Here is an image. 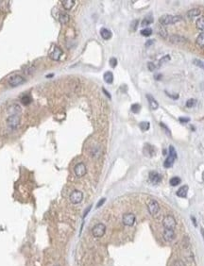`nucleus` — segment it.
Wrapping results in <instances>:
<instances>
[{
	"mask_svg": "<svg viewBox=\"0 0 204 266\" xmlns=\"http://www.w3.org/2000/svg\"><path fill=\"white\" fill-rule=\"evenodd\" d=\"M182 20L180 16H173L170 14H163L159 18V23L162 26H168L172 24H176L179 21Z\"/></svg>",
	"mask_w": 204,
	"mask_h": 266,
	"instance_id": "obj_1",
	"label": "nucleus"
},
{
	"mask_svg": "<svg viewBox=\"0 0 204 266\" xmlns=\"http://www.w3.org/2000/svg\"><path fill=\"white\" fill-rule=\"evenodd\" d=\"M176 158H177V154H176L175 148L172 146V145H170L169 146V155H168V157L166 158V160L164 161L163 166L166 167V168L172 167V166H173V164H174V161H175V159Z\"/></svg>",
	"mask_w": 204,
	"mask_h": 266,
	"instance_id": "obj_2",
	"label": "nucleus"
},
{
	"mask_svg": "<svg viewBox=\"0 0 204 266\" xmlns=\"http://www.w3.org/2000/svg\"><path fill=\"white\" fill-rule=\"evenodd\" d=\"M105 232H106V225L102 223L97 224L92 229V234H93V236L96 238H101L102 236H104Z\"/></svg>",
	"mask_w": 204,
	"mask_h": 266,
	"instance_id": "obj_3",
	"label": "nucleus"
},
{
	"mask_svg": "<svg viewBox=\"0 0 204 266\" xmlns=\"http://www.w3.org/2000/svg\"><path fill=\"white\" fill-rule=\"evenodd\" d=\"M176 219L172 215H166L163 220V225L164 229H174L176 228Z\"/></svg>",
	"mask_w": 204,
	"mask_h": 266,
	"instance_id": "obj_4",
	"label": "nucleus"
},
{
	"mask_svg": "<svg viewBox=\"0 0 204 266\" xmlns=\"http://www.w3.org/2000/svg\"><path fill=\"white\" fill-rule=\"evenodd\" d=\"M20 124L19 115H10L7 118V125L11 129H15Z\"/></svg>",
	"mask_w": 204,
	"mask_h": 266,
	"instance_id": "obj_5",
	"label": "nucleus"
},
{
	"mask_svg": "<svg viewBox=\"0 0 204 266\" xmlns=\"http://www.w3.org/2000/svg\"><path fill=\"white\" fill-rule=\"evenodd\" d=\"M26 81V79L24 76H22L21 75H14V76H12L9 80H8V82H9V84L11 86H12V87H16V86H19L21 84H23Z\"/></svg>",
	"mask_w": 204,
	"mask_h": 266,
	"instance_id": "obj_6",
	"label": "nucleus"
},
{
	"mask_svg": "<svg viewBox=\"0 0 204 266\" xmlns=\"http://www.w3.org/2000/svg\"><path fill=\"white\" fill-rule=\"evenodd\" d=\"M62 54H64V52H62L61 48L59 47V46H57V45H54L52 47V49L50 50V52H49V57H50L51 60L57 61V60H59L61 59V57L62 56Z\"/></svg>",
	"mask_w": 204,
	"mask_h": 266,
	"instance_id": "obj_7",
	"label": "nucleus"
},
{
	"mask_svg": "<svg viewBox=\"0 0 204 266\" xmlns=\"http://www.w3.org/2000/svg\"><path fill=\"white\" fill-rule=\"evenodd\" d=\"M135 215L131 213V212H128V213H125L122 217V222L125 225L127 226H132L133 225H134L135 223Z\"/></svg>",
	"mask_w": 204,
	"mask_h": 266,
	"instance_id": "obj_8",
	"label": "nucleus"
},
{
	"mask_svg": "<svg viewBox=\"0 0 204 266\" xmlns=\"http://www.w3.org/2000/svg\"><path fill=\"white\" fill-rule=\"evenodd\" d=\"M70 201H71L73 204H80L83 199V193L81 191H74L70 194Z\"/></svg>",
	"mask_w": 204,
	"mask_h": 266,
	"instance_id": "obj_9",
	"label": "nucleus"
},
{
	"mask_svg": "<svg viewBox=\"0 0 204 266\" xmlns=\"http://www.w3.org/2000/svg\"><path fill=\"white\" fill-rule=\"evenodd\" d=\"M74 172H75V175L77 177H81L83 176L86 175V172H87V169H86V166L85 164L82 163V162H80L77 163V165L75 166L74 168Z\"/></svg>",
	"mask_w": 204,
	"mask_h": 266,
	"instance_id": "obj_10",
	"label": "nucleus"
},
{
	"mask_svg": "<svg viewBox=\"0 0 204 266\" xmlns=\"http://www.w3.org/2000/svg\"><path fill=\"white\" fill-rule=\"evenodd\" d=\"M147 209H148V212H150V213L151 215H156L157 213L159 212V209H160L159 203L157 202L156 200H151L147 205Z\"/></svg>",
	"mask_w": 204,
	"mask_h": 266,
	"instance_id": "obj_11",
	"label": "nucleus"
},
{
	"mask_svg": "<svg viewBox=\"0 0 204 266\" xmlns=\"http://www.w3.org/2000/svg\"><path fill=\"white\" fill-rule=\"evenodd\" d=\"M163 239L166 240V242H171L175 239V232L174 229H164L163 232Z\"/></svg>",
	"mask_w": 204,
	"mask_h": 266,
	"instance_id": "obj_12",
	"label": "nucleus"
},
{
	"mask_svg": "<svg viewBox=\"0 0 204 266\" xmlns=\"http://www.w3.org/2000/svg\"><path fill=\"white\" fill-rule=\"evenodd\" d=\"M143 152H144V155L147 156V157H152L155 153V148L150 144H146L143 148Z\"/></svg>",
	"mask_w": 204,
	"mask_h": 266,
	"instance_id": "obj_13",
	"label": "nucleus"
},
{
	"mask_svg": "<svg viewBox=\"0 0 204 266\" xmlns=\"http://www.w3.org/2000/svg\"><path fill=\"white\" fill-rule=\"evenodd\" d=\"M150 180L153 184H158L162 180V177H161V175L159 173H157V172L153 171V172H150Z\"/></svg>",
	"mask_w": 204,
	"mask_h": 266,
	"instance_id": "obj_14",
	"label": "nucleus"
},
{
	"mask_svg": "<svg viewBox=\"0 0 204 266\" xmlns=\"http://www.w3.org/2000/svg\"><path fill=\"white\" fill-rule=\"evenodd\" d=\"M146 99H147V101H148V104H150V109H157L159 108V104H158V102H157V101L155 100V98L152 96H150V95H146Z\"/></svg>",
	"mask_w": 204,
	"mask_h": 266,
	"instance_id": "obj_15",
	"label": "nucleus"
},
{
	"mask_svg": "<svg viewBox=\"0 0 204 266\" xmlns=\"http://www.w3.org/2000/svg\"><path fill=\"white\" fill-rule=\"evenodd\" d=\"M8 112H10L11 115H18L21 112V108L18 104H13L12 106L9 108Z\"/></svg>",
	"mask_w": 204,
	"mask_h": 266,
	"instance_id": "obj_16",
	"label": "nucleus"
},
{
	"mask_svg": "<svg viewBox=\"0 0 204 266\" xmlns=\"http://www.w3.org/2000/svg\"><path fill=\"white\" fill-rule=\"evenodd\" d=\"M69 15L66 13V12H64V11H61L59 13V21L61 25H66L67 23L69 22Z\"/></svg>",
	"mask_w": 204,
	"mask_h": 266,
	"instance_id": "obj_17",
	"label": "nucleus"
},
{
	"mask_svg": "<svg viewBox=\"0 0 204 266\" xmlns=\"http://www.w3.org/2000/svg\"><path fill=\"white\" fill-rule=\"evenodd\" d=\"M187 193H188V186L187 185L180 187L177 191V195L179 197H182V198H185L187 196Z\"/></svg>",
	"mask_w": 204,
	"mask_h": 266,
	"instance_id": "obj_18",
	"label": "nucleus"
},
{
	"mask_svg": "<svg viewBox=\"0 0 204 266\" xmlns=\"http://www.w3.org/2000/svg\"><path fill=\"white\" fill-rule=\"evenodd\" d=\"M75 2H76L75 0H62V1H61V5H62V7L64 8V10L69 11V10H71L72 8L74 7Z\"/></svg>",
	"mask_w": 204,
	"mask_h": 266,
	"instance_id": "obj_19",
	"label": "nucleus"
},
{
	"mask_svg": "<svg viewBox=\"0 0 204 266\" xmlns=\"http://www.w3.org/2000/svg\"><path fill=\"white\" fill-rule=\"evenodd\" d=\"M100 35L101 37L104 39V40H110L112 38L113 34L108 28H101L100 29Z\"/></svg>",
	"mask_w": 204,
	"mask_h": 266,
	"instance_id": "obj_20",
	"label": "nucleus"
},
{
	"mask_svg": "<svg viewBox=\"0 0 204 266\" xmlns=\"http://www.w3.org/2000/svg\"><path fill=\"white\" fill-rule=\"evenodd\" d=\"M170 42L172 44H183L185 42L184 38H183L182 36H179V35H172L170 37Z\"/></svg>",
	"mask_w": 204,
	"mask_h": 266,
	"instance_id": "obj_21",
	"label": "nucleus"
},
{
	"mask_svg": "<svg viewBox=\"0 0 204 266\" xmlns=\"http://www.w3.org/2000/svg\"><path fill=\"white\" fill-rule=\"evenodd\" d=\"M199 14H200V10H199V9H192L189 11H187V17L190 18V19H193L195 17H198Z\"/></svg>",
	"mask_w": 204,
	"mask_h": 266,
	"instance_id": "obj_22",
	"label": "nucleus"
},
{
	"mask_svg": "<svg viewBox=\"0 0 204 266\" xmlns=\"http://www.w3.org/2000/svg\"><path fill=\"white\" fill-rule=\"evenodd\" d=\"M103 77H104L105 82L108 83V84H112L113 81H114V75H113L112 72H110V71L106 72V73L104 74Z\"/></svg>",
	"mask_w": 204,
	"mask_h": 266,
	"instance_id": "obj_23",
	"label": "nucleus"
},
{
	"mask_svg": "<svg viewBox=\"0 0 204 266\" xmlns=\"http://www.w3.org/2000/svg\"><path fill=\"white\" fill-rule=\"evenodd\" d=\"M157 29H158V33L163 37V38H166V35H167V32H166V28H163V26H162L161 24L157 27Z\"/></svg>",
	"mask_w": 204,
	"mask_h": 266,
	"instance_id": "obj_24",
	"label": "nucleus"
},
{
	"mask_svg": "<svg viewBox=\"0 0 204 266\" xmlns=\"http://www.w3.org/2000/svg\"><path fill=\"white\" fill-rule=\"evenodd\" d=\"M197 44L200 47H204V32L200 33L197 38Z\"/></svg>",
	"mask_w": 204,
	"mask_h": 266,
	"instance_id": "obj_25",
	"label": "nucleus"
},
{
	"mask_svg": "<svg viewBox=\"0 0 204 266\" xmlns=\"http://www.w3.org/2000/svg\"><path fill=\"white\" fill-rule=\"evenodd\" d=\"M152 22H153V17H151V16H146L142 21V24H141V25H142L143 27H146L148 25H150Z\"/></svg>",
	"mask_w": 204,
	"mask_h": 266,
	"instance_id": "obj_26",
	"label": "nucleus"
},
{
	"mask_svg": "<svg viewBox=\"0 0 204 266\" xmlns=\"http://www.w3.org/2000/svg\"><path fill=\"white\" fill-rule=\"evenodd\" d=\"M196 25H197V28L200 30H204V16L200 17L198 19L197 23H196Z\"/></svg>",
	"mask_w": 204,
	"mask_h": 266,
	"instance_id": "obj_27",
	"label": "nucleus"
},
{
	"mask_svg": "<svg viewBox=\"0 0 204 266\" xmlns=\"http://www.w3.org/2000/svg\"><path fill=\"white\" fill-rule=\"evenodd\" d=\"M21 102H22V104H24V105H28L31 102V98H30V96L28 95H25V96H23L21 97Z\"/></svg>",
	"mask_w": 204,
	"mask_h": 266,
	"instance_id": "obj_28",
	"label": "nucleus"
},
{
	"mask_svg": "<svg viewBox=\"0 0 204 266\" xmlns=\"http://www.w3.org/2000/svg\"><path fill=\"white\" fill-rule=\"evenodd\" d=\"M180 181H182V180H180L179 177H172L170 180H169V183H170L171 186H177V185H179L180 183Z\"/></svg>",
	"mask_w": 204,
	"mask_h": 266,
	"instance_id": "obj_29",
	"label": "nucleus"
},
{
	"mask_svg": "<svg viewBox=\"0 0 204 266\" xmlns=\"http://www.w3.org/2000/svg\"><path fill=\"white\" fill-rule=\"evenodd\" d=\"M139 127L143 131H146V130L150 129V123H148V122H141L140 125H139Z\"/></svg>",
	"mask_w": 204,
	"mask_h": 266,
	"instance_id": "obj_30",
	"label": "nucleus"
},
{
	"mask_svg": "<svg viewBox=\"0 0 204 266\" xmlns=\"http://www.w3.org/2000/svg\"><path fill=\"white\" fill-rule=\"evenodd\" d=\"M141 34H142L143 36H145V37H148V36H150L152 34V29L150 28L142 29V30H141Z\"/></svg>",
	"mask_w": 204,
	"mask_h": 266,
	"instance_id": "obj_31",
	"label": "nucleus"
},
{
	"mask_svg": "<svg viewBox=\"0 0 204 266\" xmlns=\"http://www.w3.org/2000/svg\"><path fill=\"white\" fill-rule=\"evenodd\" d=\"M130 109H131V112H132L133 113H138V112H140V109H141V106H140V104L135 103V104L131 105Z\"/></svg>",
	"mask_w": 204,
	"mask_h": 266,
	"instance_id": "obj_32",
	"label": "nucleus"
},
{
	"mask_svg": "<svg viewBox=\"0 0 204 266\" xmlns=\"http://www.w3.org/2000/svg\"><path fill=\"white\" fill-rule=\"evenodd\" d=\"M196 104H197V100L194 99V98H191L189 100H187L186 102V107L187 108H193Z\"/></svg>",
	"mask_w": 204,
	"mask_h": 266,
	"instance_id": "obj_33",
	"label": "nucleus"
},
{
	"mask_svg": "<svg viewBox=\"0 0 204 266\" xmlns=\"http://www.w3.org/2000/svg\"><path fill=\"white\" fill-rule=\"evenodd\" d=\"M193 62H194V64H195V65H197V66H199V67L204 69V61H202V60H194Z\"/></svg>",
	"mask_w": 204,
	"mask_h": 266,
	"instance_id": "obj_34",
	"label": "nucleus"
},
{
	"mask_svg": "<svg viewBox=\"0 0 204 266\" xmlns=\"http://www.w3.org/2000/svg\"><path fill=\"white\" fill-rule=\"evenodd\" d=\"M170 60V57L168 56V55H166V56H164V57H163L161 60H160V61H159V66H161V65H163L164 62L166 61H167V60Z\"/></svg>",
	"mask_w": 204,
	"mask_h": 266,
	"instance_id": "obj_35",
	"label": "nucleus"
},
{
	"mask_svg": "<svg viewBox=\"0 0 204 266\" xmlns=\"http://www.w3.org/2000/svg\"><path fill=\"white\" fill-rule=\"evenodd\" d=\"M137 26H138V20H134L132 23H131V26H130V29L132 31H135L136 28H137Z\"/></svg>",
	"mask_w": 204,
	"mask_h": 266,
	"instance_id": "obj_36",
	"label": "nucleus"
},
{
	"mask_svg": "<svg viewBox=\"0 0 204 266\" xmlns=\"http://www.w3.org/2000/svg\"><path fill=\"white\" fill-rule=\"evenodd\" d=\"M173 266H186L185 265V262L182 260H178L176 261L174 263H173Z\"/></svg>",
	"mask_w": 204,
	"mask_h": 266,
	"instance_id": "obj_37",
	"label": "nucleus"
},
{
	"mask_svg": "<svg viewBox=\"0 0 204 266\" xmlns=\"http://www.w3.org/2000/svg\"><path fill=\"white\" fill-rule=\"evenodd\" d=\"M110 65H111L113 68H114L117 65V60L115 58H112L110 60Z\"/></svg>",
	"mask_w": 204,
	"mask_h": 266,
	"instance_id": "obj_38",
	"label": "nucleus"
},
{
	"mask_svg": "<svg viewBox=\"0 0 204 266\" xmlns=\"http://www.w3.org/2000/svg\"><path fill=\"white\" fill-rule=\"evenodd\" d=\"M147 68H148V70H150V71H154L156 66L154 65L153 62H148V63H147Z\"/></svg>",
	"mask_w": 204,
	"mask_h": 266,
	"instance_id": "obj_39",
	"label": "nucleus"
},
{
	"mask_svg": "<svg viewBox=\"0 0 204 266\" xmlns=\"http://www.w3.org/2000/svg\"><path fill=\"white\" fill-rule=\"evenodd\" d=\"M105 201H106V199H105V198H101V199L98 201V203H97V208H99V207H101V206L103 205L104 203H105Z\"/></svg>",
	"mask_w": 204,
	"mask_h": 266,
	"instance_id": "obj_40",
	"label": "nucleus"
},
{
	"mask_svg": "<svg viewBox=\"0 0 204 266\" xmlns=\"http://www.w3.org/2000/svg\"><path fill=\"white\" fill-rule=\"evenodd\" d=\"M179 122H182V123H188L190 121V119L187 118V117H186V118H185V117H179Z\"/></svg>",
	"mask_w": 204,
	"mask_h": 266,
	"instance_id": "obj_41",
	"label": "nucleus"
},
{
	"mask_svg": "<svg viewBox=\"0 0 204 266\" xmlns=\"http://www.w3.org/2000/svg\"><path fill=\"white\" fill-rule=\"evenodd\" d=\"M160 125H161V127H162V128H163L164 129H166V133H168V135H170V131H169L168 128H166V126H164V125H163V123H161Z\"/></svg>",
	"mask_w": 204,
	"mask_h": 266,
	"instance_id": "obj_42",
	"label": "nucleus"
},
{
	"mask_svg": "<svg viewBox=\"0 0 204 266\" xmlns=\"http://www.w3.org/2000/svg\"><path fill=\"white\" fill-rule=\"evenodd\" d=\"M91 208H92V207L90 206V207H88L87 209H85V212H84V214H83V217H86V215H87V214H88V212H90V209H91Z\"/></svg>",
	"mask_w": 204,
	"mask_h": 266,
	"instance_id": "obj_43",
	"label": "nucleus"
},
{
	"mask_svg": "<svg viewBox=\"0 0 204 266\" xmlns=\"http://www.w3.org/2000/svg\"><path fill=\"white\" fill-rule=\"evenodd\" d=\"M103 92H105V95H106V96H108L109 98H111V96H110V93H109V92H107V91H106L105 89H103Z\"/></svg>",
	"mask_w": 204,
	"mask_h": 266,
	"instance_id": "obj_44",
	"label": "nucleus"
},
{
	"mask_svg": "<svg viewBox=\"0 0 204 266\" xmlns=\"http://www.w3.org/2000/svg\"><path fill=\"white\" fill-rule=\"evenodd\" d=\"M200 233H201L202 238H203V240H204V229H200Z\"/></svg>",
	"mask_w": 204,
	"mask_h": 266,
	"instance_id": "obj_45",
	"label": "nucleus"
},
{
	"mask_svg": "<svg viewBox=\"0 0 204 266\" xmlns=\"http://www.w3.org/2000/svg\"><path fill=\"white\" fill-rule=\"evenodd\" d=\"M153 43H154L153 41H150V42H147V43L146 44V46H148V45H150V44H153Z\"/></svg>",
	"mask_w": 204,
	"mask_h": 266,
	"instance_id": "obj_46",
	"label": "nucleus"
},
{
	"mask_svg": "<svg viewBox=\"0 0 204 266\" xmlns=\"http://www.w3.org/2000/svg\"><path fill=\"white\" fill-rule=\"evenodd\" d=\"M202 178H203V180H204V172H203V175H202Z\"/></svg>",
	"mask_w": 204,
	"mask_h": 266,
	"instance_id": "obj_47",
	"label": "nucleus"
},
{
	"mask_svg": "<svg viewBox=\"0 0 204 266\" xmlns=\"http://www.w3.org/2000/svg\"><path fill=\"white\" fill-rule=\"evenodd\" d=\"M54 266H60V265H54Z\"/></svg>",
	"mask_w": 204,
	"mask_h": 266,
	"instance_id": "obj_48",
	"label": "nucleus"
}]
</instances>
